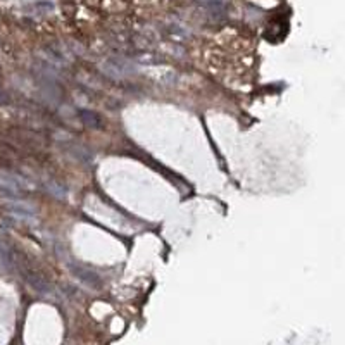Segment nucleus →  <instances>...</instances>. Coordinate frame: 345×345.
<instances>
[{"label": "nucleus", "instance_id": "f257e3e1", "mask_svg": "<svg viewBox=\"0 0 345 345\" xmlns=\"http://www.w3.org/2000/svg\"><path fill=\"white\" fill-rule=\"evenodd\" d=\"M7 211L12 216L21 218V219H31L35 216L31 205L24 204V202H9V204H7Z\"/></svg>", "mask_w": 345, "mask_h": 345}]
</instances>
